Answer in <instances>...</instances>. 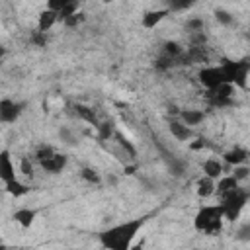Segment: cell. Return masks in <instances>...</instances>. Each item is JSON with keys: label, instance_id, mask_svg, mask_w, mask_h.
I'll return each mask as SVG.
<instances>
[{"label": "cell", "instance_id": "cell-27", "mask_svg": "<svg viewBox=\"0 0 250 250\" xmlns=\"http://www.w3.org/2000/svg\"><path fill=\"white\" fill-rule=\"evenodd\" d=\"M215 20H217L221 25H227V27L234 23V16H232L230 12H227V10H223V8L215 10Z\"/></svg>", "mask_w": 250, "mask_h": 250}, {"label": "cell", "instance_id": "cell-34", "mask_svg": "<svg viewBox=\"0 0 250 250\" xmlns=\"http://www.w3.org/2000/svg\"><path fill=\"white\" fill-rule=\"evenodd\" d=\"M80 176H82L86 182H90V184H100V174H98L94 168H82Z\"/></svg>", "mask_w": 250, "mask_h": 250}, {"label": "cell", "instance_id": "cell-16", "mask_svg": "<svg viewBox=\"0 0 250 250\" xmlns=\"http://www.w3.org/2000/svg\"><path fill=\"white\" fill-rule=\"evenodd\" d=\"M35 217H37V211L35 209H18L16 213H14V219H16V223H20L23 229H27V227H31V223L35 221Z\"/></svg>", "mask_w": 250, "mask_h": 250}, {"label": "cell", "instance_id": "cell-35", "mask_svg": "<svg viewBox=\"0 0 250 250\" xmlns=\"http://www.w3.org/2000/svg\"><path fill=\"white\" fill-rule=\"evenodd\" d=\"M82 21H84V14H80V12H76V14H72V16H68V18L62 20V23H64L66 27H76V25H80Z\"/></svg>", "mask_w": 250, "mask_h": 250}, {"label": "cell", "instance_id": "cell-26", "mask_svg": "<svg viewBox=\"0 0 250 250\" xmlns=\"http://www.w3.org/2000/svg\"><path fill=\"white\" fill-rule=\"evenodd\" d=\"M207 94H215V96H227V98H232V94H234V84H230V82H221L217 88L209 90Z\"/></svg>", "mask_w": 250, "mask_h": 250}, {"label": "cell", "instance_id": "cell-15", "mask_svg": "<svg viewBox=\"0 0 250 250\" xmlns=\"http://www.w3.org/2000/svg\"><path fill=\"white\" fill-rule=\"evenodd\" d=\"M180 117H182V123H186L188 127H193V125H199L205 119V113L199 111V109H182Z\"/></svg>", "mask_w": 250, "mask_h": 250}, {"label": "cell", "instance_id": "cell-1", "mask_svg": "<svg viewBox=\"0 0 250 250\" xmlns=\"http://www.w3.org/2000/svg\"><path fill=\"white\" fill-rule=\"evenodd\" d=\"M145 221L146 219H133V221H127L123 225H117V227H111V229L104 230L100 234L102 246L111 248V250H125V248H129L133 238L137 236V232L145 225Z\"/></svg>", "mask_w": 250, "mask_h": 250}, {"label": "cell", "instance_id": "cell-43", "mask_svg": "<svg viewBox=\"0 0 250 250\" xmlns=\"http://www.w3.org/2000/svg\"><path fill=\"white\" fill-rule=\"evenodd\" d=\"M107 184L115 186V184H117V178H115V176H107Z\"/></svg>", "mask_w": 250, "mask_h": 250}, {"label": "cell", "instance_id": "cell-5", "mask_svg": "<svg viewBox=\"0 0 250 250\" xmlns=\"http://www.w3.org/2000/svg\"><path fill=\"white\" fill-rule=\"evenodd\" d=\"M197 78H199V82H201L207 90H213V88H217L221 82H225V76H223V72H221V66H205V68L199 70Z\"/></svg>", "mask_w": 250, "mask_h": 250}, {"label": "cell", "instance_id": "cell-21", "mask_svg": "<svg viewBox=\"0 0 250 250\" xmlns=\"http://www.w3.org/2000/svg\"><path fill=\"white\" fill-rule=\"evenodd\" d=\"M80 2H82V0H68V2H66V4L57 12L59 20H64V18H68V16L76 14V12H78V8H80Z\"/></svg>", "mask_w": 250, "mask_h": 250}, {"label": "cell", "instance_id": "cell-23", "mask_svg": "<svg viewBox=\"0 0 250 250\" xmlns=\"http://www.w3.org/2000/svg\"><path fill=\"white\" fill-rule=\"evenodd\" d=\"M182 53H184V47L180 43H176V41H166L164 47H162V55H168L172 59H178Z\"/></svg>", "mask_w": 250, "mask_h": 250}, {"label": "cell", "instance_id": "cell-11", "mask_svg": "<svg viewBox=\"0 0 250 250\" xmlns=\"http://www.w3.org/2000/svg\"><path fill=\"white\" fill-rule=\"evenodd\" d=\"M72 111H74V115H76V117H80L82 121H88V123H92L94 127L100 123V121H98V115H96V111H94L92 107L84 105V104H74V105H72Z\"/></svg>", "mask_w": 250, "mask_h": 250}, {"label": "cell", "instance_id": "cell-24", "mask_svg": "<svg viewBox=\"0 0 250 250\" xmlns=\"http://www.w3.org/2000/svg\"><path fill=\"white\" fill-rule=\"evenodd\" d=\"M207 100H209V104L213 105V107H230L232 104H234V100L232 98H227V96H215V94H207Z\"/></svg>", "mask_w": 250, "mask_h": 250}, {"label": "cell", "instance_id": "cell-8", "mask_svg": "<svg viewBox=\"0 0 250 250\" xmlns=\"http://www.w3.org/2000/svg\"><path fill=\"white\" fill-rule=\"evenodd\" d=\"M170 14V10L168 8H162V10H152V12H146L145 16H143V27H146V29H152V27H156L166 16Z\"/></svg>", "mask_w": 250, "mask_h": 250}, {"label": "cell", "instance_id": "cell-45", "mask_svg": "<svg viewBox=\"0 0 250 250\" xmlns=\"http://www.w3.org/2000/svg\"><path fill=\"white\" fill-rule=\"evenodd\" d=\"M104 2H105V4H109V2H113V0H104Z\"/></svg>", "mask_w": 250, "mask_h": 250}, {"label": "cell", "instance_id": "cell-32", "mask_svg": "<svg viewBox=\"0 0 250 250\" xmlns=\"http://www.w3.org/2000/svg\"><path fill=\"white\" fill-rule=\"evenodd\" d=\"M59 137L66 143V145H70V146H74V145H78V141H76V137L72 135V131L68 129V127H61L59 129Z\"/></svg>", "mask_w": 250, "mask_h": 250}, {"label": "cell", "instance_id": "cell-33", "mask_svg": "<svg viewBox=\"0 0 250 250\" xmlns=\"http://www.w3.org/2000/svg\"><path fill=\"white\" fill-rule=\"evenodd\" d=\"M53 152H55V150H53V146H49V145H41V146L35 150V160H37V162L47 160V158H49Z\"/></svg>", "mask_w": 250, "mask_h": 250}, {"label": "cell", "instance_id": "cell-28", "mask_svg": "<svg viewBox=\"0 0 250 250\" xmlns=\"http://www.w3.org/2000/svg\"><path fill=\"white\" fill-rule=\"evenodd\" d=\"M174 64H176V59H172V57H168V55H162L160 59H156L154 68L160 70V72H164V70H170Z\"/></svg>", "mask_w": 250, "mask_h": 250}, {"label": "cell", "instance_id": "cell-12", "mask_svg": "<svg viewBox=\"0 0 250 250\" xmlns=\"http://www.w3.org/2000/svg\"><path fill=\"white\" fill-rule=\"evenodd\" d=\"M57 20H59L57 12H55V10H49V8H47V10H43V12L39 14L37 29H39V31H45V33H47V31H49V29H51V27H53V25L57 23Z\"/></svg>", "mask_w": 250, "mask_h": 250}, {"label": "cell", "instance_id": "cell-38", "mask_svg": "<svg viewBox=\"0 0 250 250\" xmlns=\"http://www.w3.org/2000/svg\"><path fill=\"white\" fill-rule=\"evenodd\" d=\"M205 43H207V37H205L203 29H201V31H193V33H191V45H205Z\"/></svg>", "mask_w": 250, "mask_h": 250}, {"label": "cell", "instance_id": "cell-17", "mask_svg": "<svg viewBox=\"0 0 250 250\" xmlns=\"http://www.w3.org/2000/svg\"><path fill=\"white\" fill-rule=\"evenodd\" d=\"M203 174L213 178V180H217V178L223 176V164L217 158H209V160L203 162Z\"/></svg>", "mask_w": 250, "mask_h": 250}, {"label": "cell", "instance_id": "cell-40", "mask_svg": "<svg viewBox=\"0 0 250 250\" xmlns=\"http://www.w3.org/2000/svg\"><path fill=\"white\" fill-rule=\"evenodd\" d=\"M68 0H47V6H49V10H55V12H59L64 4H66Z\"/></svg>", "mask_w": 250, "mask_h": 250}, {"label": "cell", "instance_id": "cell-19", "mask_svg": "<svg viewBox=\"0 0 250 250\" xmlns=\"http://www.w3.org/2000/svg\"><path fill=\"white\" fill-rule=\"evenodd\" d=\"M113 139H115V141H117V145L125 150V154H127V156H131V158H133V156H137V148L131 145V141H129L125 135H121L119 131H115V133H113Z\"/></svg>", "mask_w": 250, "mask_h": 250}, {"label": "cell", "instance_id": "cell-20", "mask_svg": "<svg viewBox=\"0 0 250 250\" xmlns=\"http://www.w3.org/2000/svg\"><path fill=\"white\" fill-rule=\"evenodd\" d=\"M6 191H8L10 195H14V197H20V195H25V193L29 191V188H27L25 184H21V182H18V180L14 178V180L6 182Z\"/></svg>", "mask_w": 250, "mask_h": 250}, {"label": "cell", "instance_id": "cell-44", "mask_svg": "<svg viewBox=\"0 0 250 250\" xmlns=\"http://www.w3.org/2000/svg\"><path fill=\"white\" fill-rule=\"evenodd\" d=\"M6 55V49H4V45H0V59Z\"/></svg>", "mask_w": 250, "mask_h": 250}, {"label": "cell", "instance_id": "cell-9", "mask_svg": "<svg viewBox=\"0 0 250 250\" xmlns=\"http://www.w3.org/2000/svg\"><path fill=\"white\" fill-rule=\"evenodd\" d=\"M223 158H225V162H227L229 166L244 164V162H246V158H248V150H246V148H242V146H234V148L227 150V152L223 154Z\"/></svg>", "mask_w": 250, "mask_h": 250}, {"label": "cell", "instance_id": "cell-42", "mask_svg": "<svg viewBox=\"0 0 250 250\" xmlns=\"http://www.w3.org/2000/svg\"><path fill=\"white\" fill-rule=\"evenodd\" d=\"M135 170H137L135 166H125V174H129V176H131V174H135Z\"/></svg>", "mask_w": 250, "mask_h": 250}, {"label": "cell", "instance_id": "cell-46", "mask_svg": "<svg viewBox=\"0 0 250 250\" xmlns=\"http://www.w3.org/2000/svg\"><path fill=\"white\" fill-rule=\"evenodd\" d=\"M0 246H2V240H0Z\"/></svg>", "mask_w": 250, "mask_h": 250}, {"label": "cell", "instance_id": "cell-6", "mask_svg": "<svg viewBox=\"0 0 250 250\" xmlns=\"http://www.w3.org/2000/svg\"><path fill=\"white\" fill-rule=\"evenodd\" d=\"M66 162H68L66 154L53 152L47 160H41L39 164H41V168H43L45 172H49V174H59V172H62V168L66 166Z\"/></svg>", "mask_w": 250, "mask_h": 250}, {"label": "cell", "instance_id": "cell-3", "mask_svg": "<svg viewBox=\"0 0 250 250\" xmlns=\"http://www.w3.org/2000/svg\"><path fill=\"white\" fill-rule=\"evenodd\" d=\"M223 203H221V209H223V217H227L229 221H234L240 211L244 209V205L248 203V191L244 188H232L230 191L223 193Z\"/></svg>", "mask_w": 250, "mask_h": 250}, {"label": "cell", "instance_id": "cell-7", "mask_svg": "<svg viewBox=\"0 0 250 250\" xmlns=\"http://www.w3.org/2000/svg\"><path fill=\"white\" fill-rule=\"evenodd\" d=\"M14 178H16V168H14V162L10 158V152L2 150L0 152V180L2 182H10Z\"/></svg>", "mask_w": 250, "mask_h": 250}, {"label": "cell", "instance_id": "cell-39", "mask_svg": "<svg viewBox=\"0 0 250 250\" xmlns=\"http://www.w3.org/2000/svg\"><path fill=\"white\" fill-rule=\"evenodd\" d=\"M236 238H240V240H250V225L246 223V225H242L240 229H238V232H236Z\"/></svg>", "mask_w": 250, "mask_h": 250}, {"label": "cell", "instance_id": "cell-14", "mask_svg": "<svg viewBox=\"0 0 250 250\" xmlns=\"http://www.w3.org/2000/svg\"><path fill=\"white\" fill-rule=\"evenodd\" d=\"M195 191H197L199 197H209V195H213V193H215V180L203 174V176L197 180V184H195Z\"/></svg>", "mask_w": 250, "mask_h": 250}, {"label": "cell", "instance_id": "cell-4", "mask_svg": "<svg viewBox=\"0 0 250 250\" xmlns=\"http://www.w3.org/2000/svg\"><path fill=\"white\" fill-rule=\"evenodd\" d=\"M23 107H25V104H21V102H14V100H8V98L0 100V121L14 123L21 115Z\"/></svg>", "mask_w": 250, "mask_h": 250}, {"label": "cell", "instance_id": "cell-31", "mask_svg": "<svg viewBox=\"0 0 250 250\" xmlns=\"http://www.w3.org/2000/svg\"><path fill=\"white\" fill-rule=\"evenodd\" d=\"M29 41L35 45V47H45L47 45V33L45 31H31V35H29Z\"/></svg>", "mask_w": 250, "mask_h": 250}, {"label": "cell", "instance_id": "cell-36", "mask_svg": "<svg viewBox=\"0 0 250 250\" xmlns=\"http://www.w3.org/2000/svg\"><path fill=\"white\" fill-rule=\"evenodd\" d=\"M20 172H21L23 176H27V178L33 176V164H31V160H29L27 156L21 158V162H20Z\"/></svg>", "mask_w": 250, "mask_h": 250}, {"label": "cell", "instance_id": "cell-30", "mask_svg": "<svg viewBox=\"0 0 250 250\" xmlns=\"http://www.w3.org/2000/svg\"><path fill=\"white\" fill-rule=\"evenodd\" d=\"M166 2H168V10H188L197 0H166Z\"/></svg>", "mask_w": 250, "mask_h": 250}, {"label": "cell", "instance_id": "cell-10", "mask_svg": "<svg viewBox=\"0 0 250 250\" xmlns=\"http://www.w3.org/2000/svg\"><path fill=\"white\" fill-rule=\"evenodd\" d=\"M248 72H250L248 61H246V59H242V61L238 62L236 72H234L232 84H234V86H238V88H242V90H246V88H248Z\"/></svg>", "mask_w": 250, "mask_h": 250}, {"label": "cell", "instance_id": "cell-29", "mask_svg": "<svg viewBox=\"0 0 250 250\" xmlns=\"http://www.w3.org/2000/svg\"><path fill=\"white\" fill-rule=\"evenodd\" d=\"M232 176H234V180L240 184V182L248 180V176H250V168H248V166H244V164H236V166H234V170H232Z\"/></svg>", "mask_w": 250, "mask_h": 250}, {"label": "cell", "instance_id": "cell-22", "mask_svg": "<svg viewBox=\"0 0 250 250\" xmlns=\"http://www.w3.org/2000/svg\"><path fill=\"white\" fill-rule=\"evenodd\" d=\"M164 154H166V152H164ZM164 158H166V162H168V168H170V172H172L174 176H182V174H184L186 166H184V162H182V160H178L174 154H166Z\"/></svg>", "mask_w": 250, "mask_h": 250}, {"label": "cell", "instance_id": "cell-18", "mask_svg": "<svg viewBox=\"0 0 250 250\" xmlns=\"http://www.w3.org/2000/svg\"><path fill=\"white\" fill-rule=\"evenodd\" d=\"M96 131H98V139H100V141H107V139L113 137L115 125H113L111 119H109V121H100V123L96 125Z\"/></svg>", "mask_w": 250, "mask_h": 250}, {"label": "cell", "instance_id": "cell-41", "mask_svg": "<svg viewBox=\"0 0 250 250\" xmlns=\"http://www.w3.org/2000/svg\"><path fill=\"white\" fill-rule=\"evenodd\" d=\"M205 145H207V143H205V139H199L197 143H191V148H193V150H199V148H203Z\"/></svg>", "mask_w": 250, "mask_h": 250}, {"label": "cell", "instance_id": "cell-2", "mask_svg": "<svg viewBox=\"0 0 250 250\" xmlns=\"http://www.w3.org/2000/svg\"><path fill=\"white\" fill-rule=\"evenodd\" d=\"M195 229L199 232H209V234H217L223 230V209L221 205H215V207H201L195 215V221H193Z\"/></svg>", "mask_w": 250, "mask_h": 250}, {"label": "cell", "instance_id": "cell-37", "mask_svg": "<svg viewBox=\"0 0 250 250\" xmlns=\"http://www.w3.org/2000/svg\"><path fill=\"white\" fill-rule=\"evenodd\" d=\"M186 29L188 31H201L203 29V20H199V18H191V20H188L186 21Z\"/></svg>", "mask_w": 250, "mask_h": 250}, {"label": "cell", "instance_id": "cell-25", "mask_svg": "<svg viewBox=\"0 0 250 250\" xmlns=\"http://www.w3.org/2000/svg\"><path fill=\"white\" fill-rule=\"evenodd\" d=\"M238 186V182L234 180V176L230 174V176H225V178H221L219 180V186H215V189H219V195H223V193H227V191H230L232 188H236Z\"/></svg>", "mask_w": 250, "mask_h": 250}, {"label": "cell", "instance_id": "cell-13", "mask_svg": "<svg viewBox=\"0 0 250 250\" xmlns=\"http://www.w3.org/2000/svg\"><path fill=\"white\" fill-rule=\"evenodd\" d=\"M170 133L178 139V141H188L191 135H193V131H191V127H188L186 123H182V121H176V119H172L170 121Z\"/></svg>", "mask_w": 250, "mask_h": 250}]
</instances>
